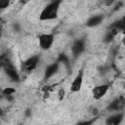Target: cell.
Returning <instances> with one entry per match:
<instances>
[{"label": "cell", "instance_id": "30bf717a", "mask_svg": "<svg viewBox=\"0 0 125 125\" xmlns=\"http://www.w3.org/2000/svg\"><path fill=\"white\" fill-rule=\"evenodd\" d=\"M59 65H60V62H54L52 64H49L46 69H45V72H44V78L45 79H49L51 78L58 70H59Z\"/></svg>", "mask_w": 125, "mask_h": 125}, {"label": "cell", "instance_id": "ba28073f", "mask_svg": "<svg viewBox=\"0 0 125 125\" xmlns=\"http://www.w3.org/2000/svg\"><path fill=\"white\" fill-rule=\"evenodd\" d=\"M85 50V42L82 39H77L71 46V53L73 57H78Z\"/></svg>", "mask_w": 125, "mask_h": 125}, {"label": "cell", "instance_id": "52a82bcc", "mask_svg": "<svg viewBox=\"0 0 125 125\" xmlns=\"http://www.w3.org/2000/svg\"><path fill=\"white\" fill-rule=\"evenodd\" d=\"M125 107V98L123 96H119L116 99H114L107 106L108 111H119L122 110Z\"/></svg>", "mask_w": 125, "mask_h": 125}, {"label": "cell", "instance_id": "8fae6325", "mask_svg": "<svg viewBox=\"0 0 125 125\" xmlns=\"http://www.w3.org/2000/svg\"><path fill=\"white\" fill-rule=\"evenodd\" d=\"M104 21V16L103 15H95L90 17L87 21H86V25L89 27H95L97 25H99L100 23H102Z\"/></svg>", "mask_w": 125, "mask_h": 125}, {"label": "cell", "instance_id": "8992f818", "mask_svg": "<svg viewBox=\"0 0 125 125\" xmlns=\"http://www.w3.org/2000/svg\"><path fill=\"white\" fill-rule=\"evenodd\" d=\"M39 57L38 56H31L28 59H26L23 62H22V70L26 71V72H30L33 69L36 68V66L39 63Z\"/></svg>", "mask_w": 125, "mask_h": 125}, {"label": "cell", "instance_id": "ffe728a7", "mask_svg": "<svg viewBox=\"0 0 125 125\" xmlns=\"http://www.w3.org/2000/svg\"><path fill=\"white\" fill-rule=\"evenodd\" d=\"M124 80H125V78H124Z\"/></svg>", "mask_w": 125, "mask_h": 125}, {"label": "cell", "instance_id": "277c9868", "mask_svg": "<svg viewBox=\"0 0 125 125\" xmlns=\"http://www.w3.org/2000/svg\"><path fill=\"white\" fill-rule=\"evenodd\" d=\"M3 67L7 73V75L9 76V78L13 81H20V74L17 70V68L14 66V64L10 62V61H6L3 62Z\"/></svg>", "mask_w": 125, "mask_h": 125}, {"label": "cell", "instance_id": "6da1fadb", "mask_svg": "<svg viewBox=\"0 0 125 125\" xmlns=\"http://www.w3.org/2000/svg\"><path fill=\"white\" fill-rule=\"evenodd\" d=\"M61 2H50L48 5H46L41 13L39 14V21H53L58 18L59 10H60Z\"/></svg>", "mask_w": 125, "mask_h": 125}, {"label": "cell", "instance_id": "3957f363", "mask_svg": "<svg viewBox=\"0 0 125 125\" xmlns=\"http://www.w3.org/2000/svg\"><path fill=\"white\" fill-rule=\"evenodd\" d=\"M109 84L107 83H104V84H100V85H97L95 86L93 89H92V97L94 100H101L102 98H104L106 93L108 92L109 90Z\"/></svg>", "mask_w": 125, "mask_h": 125}, {"label": "cell", "instance_id": "9c48e42d", "mask_svg": "<svg viewBox=\"0 0 125 125\" xmlns=\"http://www.w3.org/2000/svg\"><path fill=\"white\" fill-rule=\"evenodd\" d=\"M123 113L122 112H116L110 116H108L105 120V123L108 124V125H117V124H120L123 120Z\"/></svg>", "mask_w": 125, "mask_h": 125}, {"label": "cell", "instance_id": "2e32d148", "mask_svg": "<svg viewBox=\"0 0 125 125\" xmlns=\"http://www.w3.org/2000/svg\"><path fill=\"white\" fill-rule=\"evenodd\" d=\"M64 97H65V90L62 89V88L59 89V91H58V98H59V101H62Z\"/></svg>", "mask_w": 125, "mask_h": 125}, {"label": "cell", "instance_id": "4fadbf2b", "mask_svg": "<svg viewBox=\"0 0 125 125\" xmlns=\"http://www.w3.org/2000/svg\"><path fill=\"white\" fill-rule=\"evenodd\" d=\"M114 37H115V36H113V35L110 33V31L108 30V31L106 32V34L104 35V43H110V42L114 39Z\"/></svg>", "mask_w": 125, "mask_h": 125}, {"label": "cell", "instance_id": "d6986e66", "mask_svg": "<svg viewBox=\"0 0 125 125\" xmlns=\"http://www.w3.org/2000/svg\"><path fill=\"white\" fill-rule=\"evenodd\" d=\"M122 43H123V45L125 46V36L123 37V39H122Z\"/></svg>", "mask_w": 125, "mask_h": 125}, {"label": "cell", "instance_id": "7a4b0ae2", "mask_svg": "<svg viewBox=\"0 0 125 125\" xmlns=\"http://www.w3.org/2000/svg\"><path fill=\"white\" fill-rule=\"evenodd\" d=\"M55 41V36L52 33H41L38 36V45L41 50L47 51L49 50Z\"/></svg>", "mask_w": 125, "mask_h": 125}, {"label": "cell", "instance_id": "e0dca14e", "mask_svg": "<svg viewBox=\"0 0 125 125\" xmlns=\"http://www.w3.org/2000/svg\"><path fill=\"white\" fill-rule=\"evenodd\" d=\"M122 7H123V2H122V1H116V2L114 3L113 11H114V12H115V11H118V10H120Z\"/></svg>", "mask_w": 125, "mask_h": 125}, {"label": "cell", "instance_id": "5bb4252c", "mask_svg": "<svg viewBox=\"0 0 125 125\" xmlns=\"http://www.w3.org/2000/svg\"><path fill=\"white\" fill-rule=\"evenodd\" d=\"M58 62H59L60 63H61V62H62V63H64V64H67V63H68V58L66 57V55L62 54V55H60V56H59Z\"/></svg>", "mask_w": 125, "mask_h": 125}, {"label": "cell", "instance_id": "ac0fdd59", "mask_svg": "<svg viewBox=\"0 0 125 125\" xmlns=\"http://www.w3.org/2000/svg\"><path fill=\"white\" fill-rule=\"evenodd\" d=\"M115 2H116V0H105V6L109 7V6L113 5Z\"/></svg>", "mask_w": 125, "mask_h": 125}, {"label": "cell", "instance_id": "9a60e30c", "mask_svg": "<svg viewBox=\"0 0 125 125\" xmlns=\"http://www.w3.org/2000/svg\"><path fill=\"white\" fill-rule=\"evenodd\" d=\"M10 3H11V0H0V8L4 10L10 6Z\"/></svg>", "mask_w": 125, "mask_h": 125}, {"label": "cell", "instance_id": "7c38bea8", "mask_svg": "<svg viewBox=\"0 0 125 125\" xmlns=\"http://www.w3.org/2000/svg\"><path fill=\"white\" fill-rule=\"evenodd\" d=\"M15 93H16V88L11 87V86H7V87H5V88L2 90V95H3L4 97H8V96L14 95Z\"/></svg>", "mask_w": 125, "mask_h": 125}, {"label": "cell", "instance_id": "5b68a950", "mask_svg": "<svg viewBox=\"0 0 125 125\" xmlns=\"http://www.w3.org/2000/svg\"><path fill=\"white\" fill-rule=\"evenodd\" d=\"M82 85H83V69H80L70 84V92L71 93L80 92Z\"/></svg>", "mask_w": 125, "mask_h": 125}]
</instances>
